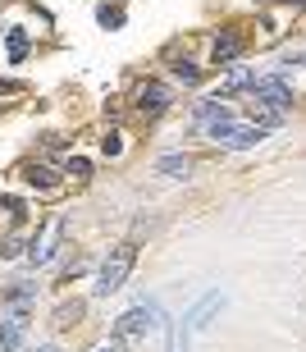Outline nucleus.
Wrapping results in <instances>:
<instances>
[{
	"instance_id": "obj_1",
	"label": "nucleus",
	"mask_w": 306,
	"mask_h": 352,
	"mask_svg": "<svg viewBox=\"0 0 306 352\" xmlns=\"http://www.w3.org/2000/svg\"><path fill=\"white\" fill-rule=\"evenodd\" d=\"M197 124L215 146H228V151H247V146H256L261 138H266V129H256L252 119H238L220 96L197 101Z\"/></svg>"
},
{
	"instance_id": "obj_2",
	"label": "nucleus",
	"mask_w": 306,
	"mask_h": 352,
	"mask_svg": "<svg viewBox=\"0 0 306 352\" xmlns=\"http://www.w3.org/2000/svg\"><path fill=\"white\" fill-rule=\"evenodd\" d=\"M133 256H137L133 243H123V248H115L106 256V265H101V274H96V293H101V298H110V293L123 288V279H128V270H133Z\"/></svg>"
},
{
	"instance_id": "obj_3",
	"label": "nucleus",
	"mask_w": 306,
	"mask_h": 352,
	"mask_svg": "<svg viewBox=\"0 0 306 352\" xmlns=\"http://www.w3.org/2000/svg\"><path fill=\"white\" fill-rule=\"evenodd\" d=\"M247 101L266 105L274 115H288V110H293V91L283 87V78H256L252 87H247Z\"/></svg>"
},
{
	"instance_id": "obj_4",
	"label": "nucleus",
	"mask_w": 306,
	"mask_h": 352,
	"mask_svg": "<svg viewBox=\"0 0 306 352\" xmlns=\"http://www.w3.org/2000/svg\"><path fill=\"white\" fill-rule=\"evenodd\" d=\"M156 320H160L156 307H133V311H123V316H119V325H115V339H119V343H133V339H142V334H151V329H156Z\"/></svg>"
},
{
	"instance_id": "obj_5",
	"label": "nucleus",
	"mask_w": 306,
	"mask_h": 352,
	"mask_svg": "<svg viewBox=\"0 0 306 352\" xmlns=\"http://www.w3.org/2000/svg\"><path fill=\"white\" fill-rule=\"evenodd\" d=\"M60 234H64V215H55V220L41 229V238L27 248V261H32V265H46V261L55 256V243H60Z\"/></svg>"
},
{
	"instance_id": "obj_6",
	"label": "nucleus",
	"mask_w": 306,
	"mask_h": 352,
	"mask_svg": "<svg viewBox=\"0 0 306 352\" xmlns=\"http://www.w3.org/2000/svg\"><path fill=\"white\" fill-rule=\"evenodd\" d=\"M169 105V87H160V82H147V87L137 91V115H160Z\"/></svg>"
},
{
	"instance_id": "obj_7",
	"label": "nucleus",
	"mask_w": 306,
	"mask_h": 352,
	"mask_svg": "<svg viewBox=\"0 0 306 352\" xmlns=\"http://www.w3.org/2000/svg\"><path fill=\"white\" fill-rule=\"evenodd\" d=\"M156 170L165 174V179H187L192 160H187V156H160V160H156Z\"/></svg>"
},
{
	"instance_id": "obj_8",
	"label": "nucleus",
	"mask_w": 306,
	"mask_h": 352,
	"mask_svg": "<svg viewBox=\"0 0 306 352\" xmlns=\"http://www.w3.org/2000/svg\"><path fill=\"white\" fill-rule=\"evenodd\" d=\"M5 46H10V60L19 65V60L27 55V32L23 28H10V32H5Z\"/></svg>"
},
{
	"instance_id": "obj_9",
	"label": "nucleus",
	"mask_w": 306,
	"mask_h": 352,
	"mask_svg": "<svg viewBox=\"0 0 306 352\" xmlns=\"http://www.w3.org/2000/svg\"><path fill=\"white\" fill-rule=\"evenodd\" d=\"M238 51H242V41H238V37H220V41H215V65H228V60H238Z\"/></svg>"
},
{
	"instance_id": "obj_10",
	"label": "nucleus",
	"mask_w": 306,
	"mask_h": 352,
	"mask_svg": "<svg viewBox=\"0 0 306 352\" xmlns=\"http://www.w3.org/2000/svg\"><path fill=\"white\" fill-rule=\"evenodd\" d=\"M23 179H27V183H32V188H55V183H60V179H55V174H51V170H46V165H32V170H27V174H23Z\"/></svg>"
},
{
	"instance_id": "obj_11",
	"label": "nucleus",
	"mask_w": 306,
	"mask_h": 352,
	"mask_svg": "<svg viewBox=\"0 0 306 352\" xmlns=\"http://www.w3.org/2000/svg\"><path fill=\"white\" fill-rule=\"evenodd\" d=\"M174 78H178V82H197L201 74H197V65H187V60H178V65H174Z\"/></svg>"
},
{
	"instance_id": "obj_12",
	"label": "nucleus",
	"mask_w": 306,
	"mask_h": 352,
	"mask_svg": "<svg viewBox=\"0 0 306 352\" xmlns=\"http://www.w3.org/2000/svg\"><path fill=\"white\" fill-rule=\"evenodd\" d=\"M14 343H19V325L10 320V325H0V352H10Z\"/></svg>"
},
{
	"instance_id": "obj_13",
	"label": "nucleus",
	"mask_w": 306,
	"mask_h": 352,
	"mask_svg": "<svg viewBox=\"0 0 306 352\" xmlns=\"http://www.w3.org/2000/svg\"><path fill=\"white\" fill-rule=\"evenodd\" d=\"M101 146H106V156H119V151H123V142H119V133H110V138H106V142H101Z\"/></svg>"
},
{
	"instance_id": "obj_14",
	"label": "nucleus",
	"mask_w": 306,
	"mask_h": 352,
	"mask_svg": "<svg viewBox=\"0 0 306 352\" xmlns=\"http://www.w3.org/2000/svg\"><path fill=\"white\" fill-rule=\"evenodd\" d=\"M37 352H55V348H37Z\"/></svg>"
},
{
	"instance_id": "obj_15",
	"label": "nucleus",
	"mask_w": 306,
	"mask_h": 352,
	"mask_svg": "<svg viewBox=\"0 0 306 352\" xmlns=\"http://www.w3.org/2000/svg\"><path fill=\"white\" fill-rule=\"evenodd\" d=\"M293 5H306V0H293Z\"/></svg>"
},
{
	"instance_id": "obj_16",
	"label": "nucleus",
	"mask_w": 306,
	"mask_h": 352,
	"mask_svg": "<svg viewBox=\"0 0 306 352\" xmlns=\"http://www.w3.org/2000/svg\"><path fill=\"white\" fill-rule=\"evenodd\" d=\"M96 352H106V348H96Z\"/></svg>"
},
{
	"instance_id": "obj_17",
	"label": "nucleus",
	"mask_w": 306,
	"mask_h": 352,
	"mask_svg": "<svg viewBox=\"0 0 306 352\" xmlns=\"http://www.w3.org/2000/svg\"><path fill=\"white\" fill-rule=\"evenodd\" d=\"M302 65H306V55H302Z\"/></svg>"
}]
</instances>
